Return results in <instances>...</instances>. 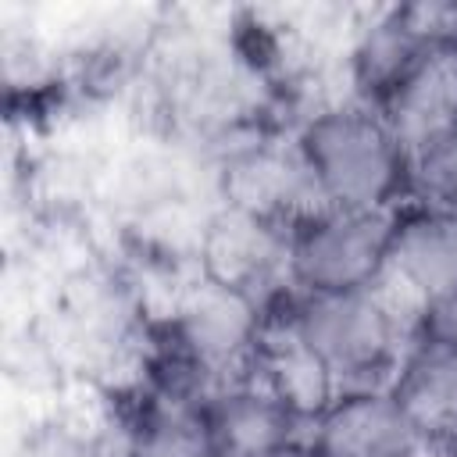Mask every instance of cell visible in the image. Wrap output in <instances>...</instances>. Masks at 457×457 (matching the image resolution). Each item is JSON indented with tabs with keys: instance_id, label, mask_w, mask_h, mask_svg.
Here are the masks:
<instances>
[{
	"instance_id": "obj_1",
	"label": "cell",
	"mask_w": 457,
	"mask_h": 457,
	"mask_svg": "<svg viewBox=\"0 0 457 457\" xmlns=\"http://www.w3.org/2000/svg\"><path fill=\"white\" fill-rule=\"evenodd\" d=\"M286 328L332 375L339 393L389 386L418 325L375 282L353 293H300Z\"/></svg>"
},
{
	"instance_id": "obj_2",
	"label": "cell",
	"mask_w": 457,
	"mask_h": 457,
	"mask_svg": "<svg viewBox=\"0 0 457 457\" xmlns=\"http://www.w3.org/2000/svg\"><path fill=\"white\" fill-rule=\"evenodd\" d=\"M321 207L393 211L407 196V154L378 107H328L296 143Z\"/></svg>"
},
{
	"instance_id": "obj_3",
	"label": "cell",
	"mask_w": 457,
	"mask_h": 457,
	"mask_svg": "<svg viewBox=\"0 0 457 457\" xmlns=\"http://www.w3.org/2000/svg\"><path fill=\"white\" fill-rule=\"evenodd\" d=\"M396 211L314 207L289 232V278L300 293H353L382 278Z\"/></svg>"
},
{
	"instance_id": "obj_4",
	"label": "cell",
	"mask_w": 457,
	"mask_h": 457,
	"mask_svg": "<svg viewBox=\"0 0 457 457\" xmlns=\"http://www.w3.org/2000/svg\"><path fill=\"white\" fill-rule=\"evenodd\" d=\"M378 286L418 332H457V221L428 211L400 214Z\"/></svg>"
},
{
	"instance_id": "obj_5",
	"label": "cell",
	"mask_w": 457,
	"mask_h": 457,
	"mask_svg": "<svg viewBox=\"0 0 457 457\" xmlns=\"http://www.w3.org/2000/svg\"><path fill=\"white\" fill-rule=\"evenodd\" d=\"M425 446L389 386L339 393L307 428L311 457H421Z\"/></svg>"
},
{
	"instance_id": "obj_6",
	"label": "cell",
	"mask_w": 457,
	"mask_h": 457,
	"mask_svg": "<svg viewBox=\"0 0 457 457\" xmlns=\"http://www.w3.org/2000/svg\"><path fill=\"white\" fill-rule=\"evenodd\" d=\"M221 457H289L300 453L303 418L257 375L221 382L200 403Z\"/></svg>"
},
{
	"instance_id": "obj_7",
	"label": "cell",
	"mask_w": 457,
	"mask_h": 457,
	"mask_svg": "<svg viewBox=\"0 0 457 457\" xmlns=\"http://www.w3.org/2000/svg\"><path fill=\"white\" fill-rule=\"evenodd\" d=\"M407 161L457 136V43L428 46L378 104Z\"/></svg>"
},
{
	"instance_id": "obj_8",
	"label": "cell",
	"mask_w": 457,
	"mask_h": 457,
	"mask_svg": "<svg viewBox=\"0 0 457 457\" xmlns=\"http://www.w3.org/2000/svg\"><path fill=\"white\" fill-rule=\"evenodd\" d=\"M389 389L428 446L457 443V332L421 328L403 350Z\"/></svg>"
},
{
	"instance_id": "obj_9",
	"label": "cell",
	"mask_w": 457,
	"mask_h": 457,
	"mask_svg": "<svg viewBox=\"0 0 457 457\" xmlns=\"http://www.w3.org/2000/svg\"><path fill=\"white\" fill-rule=\"evenodd\" d=\"M179 336H182L189 361L200 371L221 375L228 368H239L246 357L250 361L257 357L264 328L257 321L253 296L218 286V282H207L182 307Z\"/></svg>"
},
{
	"instance_id": "obj_10",
	"label": "cell",
	"mask_w": 457,
	"mask_h": 457,
	"mask_svg": "<svg viewBox=\"0 0 457 457\" xmlns=\"http://www.w3.org/2000/svg\"><path fill=\"white\" fill-rule=\"evenodd\" d=\"M207 253H211V282L246 296H253V286L264 282V275L275 264H286L289 275V239L278 243L275 225L246 211H236L232 218L214 225Z\"/></svg>"
},
{
	"instance_id": "obj_11",
	"label": "cell",
	"mask_w": 457,
	"mask_h": 457,
	"mask_svg": "<svg viewBox=\"0 0 457 457\" xmlns=\"http://www.w3.org/2000/svg\"><path fill=\"white\" fill-rule=\"evenodd\" d=\"M428 46L436 43L425 39L411 7H393L361 32L353 46V79L375 104H382Z\"/></svg>"
},
{
	"instance_id": "obj_12",
	"label": "cell",
	"mask_w": 457,
	"mask_h": 457,
	"mask_svg": "<svg viewBox=\"0 0 457 457\" xmlns=\"http://www.w3.org/2000/svg\"><path fill=\"white\" fill-rule=\"evenodd\" d=\"M132 457H221V450L200 407L164 403L139 425Z\"/></svg>"
},
{
	"instance_id": "obj_13",
	"label": "cell",
	"mask_w": 457,
	"mask_h": 457,
	"mask_svg": "<svg viewBox=\"0 0 457 457\" xmlns=\"http://www.w3.org/2000/svg\"><path fill=\"white\" fill-rule=\"evenodd\" d=\"M407 196L414 211L457 221V136L407 161Z\"/></svg>"
},
{
	"instance_id": "obj_14",
	"label": "cell",
	"mask_w": 457,
	"mask_h": 457,
	"mask_svg": "<svg viewBox=\"0 0 457 457\" xmlns=\"http://www.w3.org/2000/svg\"><path fill=\"white\" fill-rule=\"evenodd\" d=\"M289 457H311V453H307V450H300V453H289Z\"/></svg>"
}]
</instances>
